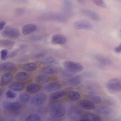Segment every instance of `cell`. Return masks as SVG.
I'll use <instances>...</instances> for the list:
<instances>
[{
    "mask_svg": "<svg viewBox=\"0 0 121 121\" xmlns=\"http://www.w3.org/2000/svg\"><path fill=\"white\" fill-rule=\"evenodd\" d=\"M83 121H100L101 118L99 116L91 113H87L84 114Z\"/></svg>",
    "mask_w": 121,
    "mask_h": 121,
    "instance_id": "15",
    "label": "cell"
},
{
    "mask_svg": "<svg viewBox=\"0 0 121 121\" xmlns=\"http://www.w3.org/2000/svg\"><path fill=\"white\" fill-rule=\"evenodd\" d=\"M46 99V95L43 93H39L35 95L32 98L31 103L35 105H39L43 103Z\"/></svg>",
    "mask_w": 121,
    "mask_h": 121,
    "instance_id": "8",
    "label": "cell"
},
{
    "mask_svg": "<svg viewBox=\"0 0 121 121\" xmlns=\"http://www.w3.org/2000/svg\"><path fill=\"white\" fill-rule=\"evenodd\" d=\"M68 95L69 98L73 100H78L81 97V95L80 94L74 91H70Z\"/></svg>",
    "mask_w": 121,
    "mask_h": 121,
    "instance_id": "26",
    "label": "cell"
},
{
    "mask_svg": "<svg viewBox=\"0 0 121 121\" xmlns=\"http://www.w3.org/2000/svg\"><path fill=\"white\" fill-rule=\"evenodd\" d=\"M117 1H118V2H121V0H116Z\"/></svg>",
    "mask_w": 121,
    "mask_h": 121,
    "instance_id": "45",
    "label": "cell"
},
{
    "mask_svg": "<svg viewBox=\"0 0 121 121\" xmlns=\"http://www.w3.org/2000/svg\"><path fill=\"white\" fill-rule=\"evenodd\" d=\"M0 54L1 59L4 60L7 58L8 54V51L6 49L2 50L0 51Z\"/></svg>",
    "mask_w": 121,
    "mask_h": 121,
    "instance_id": "35",
    "label": "cell"
},
{
    "mask_svg": "<svg viewBox=\"0 0 121 121\" xmlns=\"http://www.w3.org/2000/svg\"><path fill=\"white\" fill-rule=\"evenodd\" d=\"M51 116L55 118L62 117L65 115L66 112L65 107L60 104H54L52 105L50 108Z\"/></svg>",
    "mask_w": 121,
    "mask_h": 121,
    "instance_id": "3",
    "label": "cell"
},
{
    "mask_svg": "<svg viewBox=\"0 0 121 121\" xmlns=\"http://www.w3.org/2000/svg\"><path fill=\"white\" fill-rule=\"evenodd\" d=\"M66 93V92L64 91H57L52 93L50 97L53 99H59L64 96Z\"/></svg>",
    "mask_w": 121,
    "mask_h": 121,
    "instance_id": "27",
    "label": "cell"
},
{
    "mask_svg": "<svg viewBox=\"0 0 121 121\" xmlns=\"http://www.w3.org/2000/svg\"><path fill=\"white\" fill-rule=\"evenodd\" d=\"M95 58L100 63L103 65H110L112 63L110 58L102 55H96L95 56Z\"/></svg>",
    "mask_w": 121,
    "mask_h": 121,
    "instance_id": "14",
    "label": "cell"
},
{
    "mask_svg": "<svg viewBox=\"0 0 121 121\" xmlns=\"http://www.w3.org/2000/svg\"><path fill=\"white\" fill-rule=\"evenodd\" d=\"M74 26L77 29H89L92 27L91 24L89 22L84 20H80L76 21Z\"/></svg>",
    "mask_w": 121,
    "mask_h": 121,
    "instance_id": "6",
    "label": "cell"
},
{
    "mask_svg": "<svg viewBox=\"0 0 121 121\" xmlns=\"http://www.w3.org/2000/svg\"><path fill=\"white\" fill-rule=\"evenodd\" d=\"M40 87L38 85L33 84L28 86L26 88V91L30 94H34L38 92L40 90Z\"/></svg>",
    "mask_w": 121,
    "mask_h": 121,
    "instance_id": "23",
    "label": "cell"
},
{
    "mask_svg": "<svg viewBox=\"0 0 121 121\" xmlns=\"http://www.w3.org/2000/svg\"><path fill=\"white\" fill-rule=\"evenodd\" d=\"M17 11L19 13H23L24 11V10L21 8H18L17 9Z\"/></svg>",
    "mask_w": 121,
    "mask_h": 121,
    "instance_id": "43",
    "label": "cell"
},
{
    "mask_svg": "<svg viewBox=\"0 0 121 121\" xmlns=\"http://www.w3.org/2000/svg\"><path fill=\"white\" fill-rule=\"evenodd\" d=\"M81 81V78L78 76H76L70 78L68 81V83L72 86H76L79 84Z\"/></svg>",
    "mask_w": 121,
    "mask_h": 121,
    "instance_id": "25",
    "label": "cell"
},
{
    "mask_svg": "<svg viewBox=\"0 0 121 121\" xmlns=\"http://www.w3.org/2000/svg\"><path fill=\"white\" fill-rule=\"evenodd\" d=\"M82 112V110L80 108L73 106L70 109L69 113L70 117H71L75 116L81 115Z\"/></svg>",
    "mask_w": 121,
    "mask_h": 121,
    "instance_id": "22",
    "label": "cell"
},
{
    "mask_svg": "<svg viewBox=\"0 0 121 121\" xmlns=\"http://www.w3.org/2000/svg\"><path fill=\"white\" fill-rule=\"evenodd\" d=\"M16 53L14 52H12L8 54L7 58H11L13 57L15 55Z\"/></svg>",
    "mask_w": 121,
    "mask_h": 121,
    "instance_id": "42",
    "label": "cell"
},
{
    "mask_svg": "<svg viewBox=\"0 0 121 121\" xmlns=\"http://www.w3.org/2000/svg\"><path fill=\"white\" fill-rule=\"evenodd\" d=\"M37 67L36 65L33 63H30L25 64L22 67V69L26 71H31L35 70Z\"/></svg>",
    "mask_w": 121,
    "mask_h": 121,
    "instance_id": "24",
    "label": "cell"
},
{
    "mask_svg": "<svg viewBox=\"0 0 121 121\" xmlns=\"http://www.w3.org/2000/svg\"><path fill=\"white\" fill-rule=\"evenodd\" d=\"M80 105L82 107L87 110H92L95 108V105L92 102L87 100L81 101L80 102Z\"/></svg>",
    "mask_w": 121,
    "mask_h": 121,
    "instance_id": "18",
    "label": "cell"
},
{
    "mask_svg": "<svg viewBox=\"0 0 121 121\" xmlns=\"http://www.w3.org/2000/svg\"><path fill=\"white\" fill-rule=\"evenodd\" d=\"M6 24V22L4 21L0 22V30H2Z\"/></svg>",
    "mask_w": 121,
    "mask_h": 121,
    "instance_id": "41",
    "label": "cell"
},
{
    "mask_svg": "<svg viewBox=\"0 0 121 121\" xmlns=\"http://www.w3.org/2000/svg\"><path fill=\"white\" fill-rule=\"evenodd\" d=\"M55 60L54 58L52 56H48L46 57L44 60V62L46 64H49L53 63Z\"/></svg>",
    "mask_w": 121,
    "mask_h": 121,
    "instance_id": "36",
    "label": "cell"
},
{
    "mask_svg": "<svg viewBox=\"0 0 121 121\" xmlns=\"http://www.w3.org/2000/svg\"><path fill=\"white\" fill-rule=\"evenodd\" d=\"M58 71L57 68L55 66L50 65L43 68L41 71L43 73L48 74H52L56 73Z\"/></svg>",
    "mask_w": 121,
    "mask_h": 121,
    "instance_id": "17",
    "label": "cell"
},
{
    "mask_svg": "<svg viewBox=\"0 0 121 121\" xmlns=\"http://www.w3.org/2000/svg\"><path fill=\"white\" fill-rule=\"evenodd\" d=\"M52 40L53 42L59 44H64L67 42L66 37L63 35L60 34H56L52 37Z\"/></svg>",
    "mask_w": 121,
    "mask_h": 121,
    "instance_id": "11",
    "label": "cell"
},
{
    "mask_svg": "<svg viewBox=\"0 0 121 121\" xmlns=\"http://www.w3.org/2000/svg\"><path fill=\"white\" fill-rule=\"evenodd\" d=\"M13 78V75L11 73H5L1 76L0 81V84L2 85H7L11 82Z\"/></svg>",
    "mask_w": 121,
    "mask_h": 121,
    "instance_id": "12",
    "label": "cell"
},
{
    "mask_svg": "<svg viewBox=\"0 0 121 121\" xmlns=\"http://www.w3.org/2000/svg\"><path fill=\"white\" fill-rule=\"evenodd\" d=\"M61 87V85L59 84L56 82L49 83L44 87V90L47 92H50L57 90Z\"/></svg>",
    "mask_w": 121,
    "mask_h": 121,
    "instance_id": "10",
    "label": "cell"
},
{
    "mask_svg": "<svg viewBox=\"0 0 121 121\" xmlns=\"http://www.w3.org/2000/svg\"><path fill=\"white\" fill-rule=\"evenodd\" d=\"M82 12L83 14L94 20L98 21L100 19V17L98 14L91 10L83 9Z\"/></svg>",
    "mask_w": 121,
    "mask_h": 121,
    "instance_id": "9",
    "label": "cell"
},
{
    "mask_svg": "<svg viewBox=\"0 0 121 121\" xmlns=\"http://www.w3.org/2000/svg\"><path fill=\"white\" fill-rule=\"evenodd\" d=\"M37 26L35 24L29 23L24 25L22 28V32L25 35H30L35 32L36 30Z\"/></svg>",
    "mask_w": 121,
    "mask_h": 121,
    "instance_id": "7",
    "label": "cell"
},
{
    "mask_svg": "<svg viewBox=\"0 0 121 121\" xmlns=\"http://www.w3.org/2000/svg\"><path fill=\"white\" fill-rule=\"evenodd\" d=\"M115 51L117 53H119L121 51V44H120L115 49Z\"/></svg>",
    "mask_w": 121,
    "mask_h": 121,
    "instance_id": "39",
    "label": "cell"
},
{
    "mask_svg": "<svg viewBox=\"0 0 121 121\" xmlns=\"http://www.w3.org/2000/svg\"><path fill=\"white\" fill-rule=\"evenodd\" d=\"M91 101L96 104H99L102 101V99L100 96L98 95H94L90 98Z\"/></svg>",
    "mask_w": 121,
    "mask_h": 121,
    "instance_id": "30",
    "label": "cell"
},
{
    "mask_svg": "<svg viewBox=\"0 0 121 121\" xmlns=\"http://www.w3.org/2000/svg\"><path fill=\"white\" fill-rule=\"evenodd\" d=\"M6 95L7 98L10 99H14L16 96V94L15 93L10 90L7 91Z\"/></svg>",
    "mask_w": 121,
    "mask_h": 121,
    "instance_id": "34",
    "label": "cell"
},
{
    "mask_svg": "<svg viewBox=\"0 0 121 121\" xmlns=\"http://www.w3.org/2000/svg\"><path fill=\"white\" fill-rule=\"evenodd\" d=\"M42 38L41 36L38 34H34L31 35L30 39L32 40L38 41L40 40Z\"/></svg>",
    "mask_w": 121,
    "mask_h": 121,
    "instance_id": "37",
    "label": "cell"
},
{
    "mask_svg": "<svg viewBox=\"0 0 121 121\" xmlns=\"http://www.w3.org/2000/svg\"><path fill=\"white\" fill-rule=\"evenodd\" d=\"M50 80L49 76L44 74L39 75L35 78V81L37 82L42 84H44L48 83Z\"/></svg>",
    "mask_w": 121,
    "mask_h": 121,
    "instance_id": "19",
    "label": "cell"
},
{
    "mask_svg": "<svg viewBox=\"0 0 121 121\" xmlns=\"http://www.w3.org/2000/svg\"><path fill=\"white\" fill-rule=\"evenodd\" d=\"M40 117L36 114H32L27 117L26 121H40L41 120Z\"/></svg>",
    "mask_w": 121,
    "mask_h": 121,
    "instance_id": "29",
    "label": "cell"
},
{
    "mask_svg": "<svg viewBox=\"0 0 121 121\" xmlns=\"http://www.w3.org/2000/svg\"><path fill=\"white\" fill-rule=\"evenodd\" d=\"M94 111L96 113L101 115H107L110 113L112 111L109 107L105 106H100L95 108Z\"/></svg>",
    "mask_w": 121,
    "mask_h": 121,
    "instance_id": "13",
    "label": "cell"
},
{
    "mask_svg": "<svg viewBox=\"0 0 121 121\" xmlns=\"http://www.w3.org/2000/svg\"><path fill=\"white\" fill-rule=\"evenodd\" d=\"M107 88L110 92L117 93L121 91V80L120 78H112L109 80L106 85Z\"/></svg>",
    "mask_w": 121,
    "mask_h": 121,
    "instance_id": "2",
    "label": "cell"
},
{
    "mask_svg": "<svg viewBox=\"0 0 121 121\" xmlns=\"http://www.w3.org/2000/svg\"><path fill=\"white\" fill-rule=\"evenodd\" d=\"M3 92V90L1 88H0V97L2 95Z\"/></svg>",
    "mask_w": 121,
    "mask_h": 121,
    "instance_id": "44",
    "label": "cell"
},
{
    "mask_svg": "<svg viewBox=\"0 0 121 121\" xmlns=\"http://www.w3.org/2000/svg\"><path fill=\"white\" fill-rule=\"evenodd\" d=\"M14 43V41L8 39H3L0 41V44L4 47H11L13 46Z\"/></svg>",
    "mask_w": 121,
    "mask_h": 121,
    "instance_id": "28",
    "label": "cell"
},
{
    "mask_svg": "<svg viewBox=\"0 0 121 121\" xmlns=\"http://www.w3.org/2000/svg\"><path fill=\"white\" fill-rule=\"evenodd\" d=\"M2 34L4 37L12 39L17 38L20 35L19 31L17 29L10 26L6 27Z\"/></svg>",
    "mask_w": 121,
    "mask_h": 121,
    "instance_id": "5",
    "label": "cell"
},
{
    "mask_svg": "<svg viewBox=\"0 0 121 121\" xmlns=\"http://www.w3.org/2000/svg\"><path fill=\"white\" fill-rule=\"evenodd\" d=\"M14 67V64L10 62H5L0 65V70L2 71L10 70L13 69Z\"/></svg>",
    "mask_w": 121,
    "mask_h": 121,
    "instance_id": "16",
    "label": "cell"
},
{
    "mask_svg": "<svg viewBox=\"0 0 121 121\" xmlns=\"http://www.w3.org/2000/svg\"><path fill=\"white\" fill-rule=\"evenodd\" d=\"M82 75L86 78H92L95 77V75L93 72L89 71H87L84 72L82 74Z\"/></svg>",
    "mask_w": 121,
    "mask_h": 121,
    "instance_id": "33",
    "label": "cell"
},
{
    "mask_svg": "<svg viewBox=\"0 0 121 121\" xmlns=\"http://www.w3.org/2000/svg\"><path fill=\"white\" fill-rule=\"evenodd\" d=\"M45 55V53L44 52H39L36 54V56L38 58H40L44 56Z\"/></svg>",
    "mask_w": 121,
    "mask_h": 121,
    "instance_id": "40",
    "label": "cell"
},
{
    "mask_svg": "<svg viewBox=\"0 0 121 121\" xmlns=\"http://www.w3.org/2000/svg\"><path fill=\"white\" fill-rule=\"evenodd\" d=\"M24 86V84L23 82H16L11 85L10 88L13 91H19L22 90Z\"/></svg>",
    "mask_w": 121,
    "mask_h": 121,
    "instance_id": "20",
    "label": "cell"
},
{
    "mask_svg": "<svg viewBox=\"0 0 121 121\" xmlns=\"http://www.w3.org/2000/svg\"><path fill=\"white\" fill-rule=\"evenodd\" d=\"M2 106L7 111L14 114L19 113L21 107L20 104L18 101L10 102L5 101L2 103Z\"/></svg>",
    "mask_w": 121,
    "mask_h": 121,
    "instance_id": "4",
    "label": "cell"
},
{
    "mask_svg": "<svg viewBox=\"0 0 121 121\" xmlns=\"http://www.w3.org/2000/svg\"><path fill=\"white\" fill-rule=\"evenodd\" d=\"M97 5L104 8H106L107 5L102 0H92Z\"/></svg>",
    "mask_w": 121,
    "mask_h": 121,
    "instance_id": "32",
    "label": "cell"
},
{
    "mask_svg": "<svg viewBox=\"0 0 121 121\" xmlns=\"http://www.w3.org/2000/svg\"><path fill=\"white\" fill-rule=\"evenodd\" d=\"M30 77V75L28 73L24 72H20L16 74L15 78L18 81H22L27 80Z\"/></svg>",
    "mask_w": 121,
    "mask_h": 121,
    "instance_id": "21",
    "label": "cell"
},
{
    "mask_svg": "<svg viewBox=\"0 0 121 121\" xmlns=\"http://www.w3.org/2000/svg\"><path fill=\"white\" fill-rule=\"evenodd\" d=\"M30 99V96L26 94H23L20 96V100L22 102L26 103L28 102Z\"/></svg>",
    "mask_w": 121,
    "mask_h": 121,
    "instance_id": "31",
    "label": "cell"
},
{
    "mask_svg": "<svg viewBox=\"0 0 121 121\" xmlns=\"http://www.w3.org/2000/svg\"><path fill=\"white\" fill-rule=\"evenodd\" d=\"M93 86L88 85L86 87V91L89 92L93 93L96 91V89Z\"/></svg>",
    "mask_w": 121,
    "mask_h": 121,
    "instance_id": "38",
    "label": "cell"
},
{
    "mask_svg": "<svg viewBox=\"0 0 121 121\" xmlns=\"http://www.w3.org/2000/svg\"><path fill=\"white\" fill-rule=\"evenodd\" d=\"M65 71L71 76L82 70L83 67L80 64L77 62L66 61L63 63Z\"/></svg>",
    "mask_w": 121,
    "mask_h": 121,
    "instance_id": "1",
    "label": "cell"
}]
</instances>
